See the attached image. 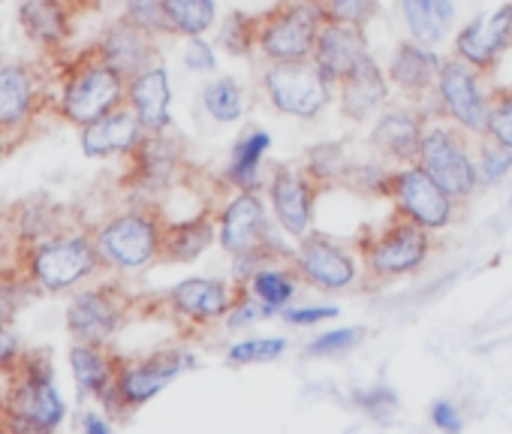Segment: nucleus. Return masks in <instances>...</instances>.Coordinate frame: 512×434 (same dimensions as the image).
I'll list each match as a JSON object with an SVG mask.
<instances>
[{
  "label": "nucleus",
  "mask_w": 512,
  "mask_h": 434,
  "mask_svg": "<svg viewBox=\"0 0 512 434\" xmlns=\"http://www.w3.org/2000/svg\"><path fill=\"white\" fill-rule=\"evenodd\" d=\"M127 97H130V109L136 112V118L142 121L148 133H160L169 127L172 91H169V76L163 67H148L145 73L133 76Z\"/></svg>",
  "instance_id": "5701e85b"
},
{
  "label": "nucleus",
  "mask_w": 512,
  "mask_h": 434,
  "mask_svg": "<svg viewBox=\"0 0 512 434\" xmlns=\"http://www.w3.org/2000/svg\"><path fill=\"white\" fill-rule=\"evenodd\" d=\"M13 314H16V299H13L10 290L0 287V326H7Z\"/></svg>",
  "instance_id": "49530a36"
},
{
  "label": "nucleus",
  "mask_w": 512,
  "mask_h": 434,
  "mask_svg": "<svg viewBox=\"0 0 512 434\" xmlns=\"http://www.w3.org/2000/svg\"><path fill=\"white\" fill-rule=\"evenodd\" d=\"M100 263V251L97 242H88L82 236H70V239H55L49 245H43L34 260V278L46 287V290H67L73 284H79L82 278H88Z\"/></svg>",
  "instance_id": "9b49d317"
},
{
  "label": "nucleus",
  "mask_w": 512,
  "mask_h": 434,
  "mask_svg": "<svg viewBox=\"0 0 512 434\" xmlns=\"http://www.w3.org/2000/svg\"><path fill=\"white\" fill-rule=\"evenodd\" d=\"M317 187H320V178L308 166L278 163L272 169V178H269L272 211L278 217V224L290 236H296V239H302L305 233H311Z\"/></svg>",
  "instance_id": "1a4fd4ad"
},
{
  "label": "nucleus",
  "mask_w": 512,
  "mask_h": 434,
  "mask_svg": "<svg viewBox=\"0 0 512 434\" xmlns=\"http://www.w3.org/2000/svg\"><path fill=\"white\" fill-rule=\"evenodd\" d=\"M124 4H127V19L136 22L139 28L151 34H172L163 0H124Z\"/></svg>",
  "instance_id": "58836bf2"
},
{
  "label": "nucleus",
  "mask_w": 512,
  "mask_h": 434,
  "mask_svg": "<svg viewBox=\"0 0 512 434\" xmlns=\"http://www.w3.org/2000/svg\"><path fill=\"white\" fill-rule=\"evenodd\" d=\"M437 100L446 118L470 136H485L488 130V100L479 88V70L464 58H443L437 76Z\"/></svg>",
  "instance_id": "0eeeda50"
},
{
  "label": "nucleus",
  "mask_w": 512,
  "mask_h": 434,
  "mask_svg": "<svg viewBox=\"0 0 512 434\" xmlns=\"http://www.w3.org/2000/svg\"><path fill=\"white\" fill-rule=\"evenodd\" d=\"M296 275L317 290H347L359 275V260L323 233H305L293 251Z\"/></svg>",
  "instance_id": "6e6552de"
},
{
  "label": "nucleus",
  "mask_w": 512,
  "mask_h": 434,
  "mask_svg": "<svg viewBox=\"0 0 512 434\" xmlns=\"http://www.w3.org/2000/svg\"><path fill=\"white\" fill-rule=\"evenodd\" d=\"M124 100V76L109 64L82 70L64 91V115L82 127L115 112Z\"/></svg>",
  "instance_id": "9d476101"
},
{
  "label": "nucleus",
  "mask_w": 512,
  "mask_h": 434,
  "mask_svg": "<svg viewBox=\"0 0 512 434\" xmlns=\"http://www.w3.org/2000/svg\"><path fill=\"white\" fill-rule=\"evenodd\" d=\"M362 338H365V329H362V326L335 329V332H326V335H320L317 341H311V344H308V353H311V356H338V353L353 350Z\"/></svg>",
  "instance_id": "a19ab883"
},
{
  "label": "nucleus",
  "mask_w": 512,
  "mask_h": 434,
  "mask_svg": "<svg viewBox=\"0 0 512 434\" xmlns=\"http://www.w3.org/2000/svg\"><path fill=\"white\" fill-rule=\"evenodd\" d=\"M422 115L413 109H386L374 130H371V145L380 157H386L395 166H410L419 157L422 145Z\"/></svg>",
  "instance_id": "a211bd4d"
},
{
  "label": "nucleus",
  "mask_w": 512,
  "mask_h": 434,
  "mask_svg": "<svg viewBox=\"0 0 512 434\" xmlns=\"http://www.w3.org/2000/svg\"><path fill=\"white\" fill-rule=\"evenodd\" d=\"M64 410L67 404L58 395L46 365H31L25 380L10 395V413L19 419V425H28V428L52 431L64 419Z\"/></svg>",
  "instance_id": "4468645a"
},
{
  "label": "nucleus",
  "mask_w": 512,
  "mask_h": 434,
  "mask_svg": "<svg viewBox=\"0 0 512 434\" xmlns=\"http://www.w3.org/2000/svg\"><path fill=\"white\" fill-rule=\"evenodd\" d=\"M22 25L37 43H58L67 31V13L61 0H25Z\"/></svg>",
  "instance_id": "c756f323"
},
{
  "label": "nucleus",
  "mask_w": 512,
  "mask_h": 434,
  "mask_svg": "<svg viewBox=\"0 0 512 434\" xmlns=\"http://www.w3.org/2000/svg\"><path fill=\"white\" fill-rule=\"evenodd\" d=\"M121 302L112 290H88L70 302L67 326L82 344H106L121 323Z\"/></svg>",
  "instance_id": "f3484780"
},
{
  "label": "nucleus",
  "mask_w": 512,
  "mask_h": 434,
  "mask_svg": "<svg viewBox=\"0 0 512 434\" xmlns=\"http://www.w3.org/2000/svg\"><path fill=\"white\" fill-rule=\"evenodd\" d=\"M440 67H443V58H437L431 46H422L416 40L401 43L389 64V82L410 100H422L437 91Z\"/></svg>",
  "instance_id": "6ab92c4d"
},
{
  "label": "nucleus",
  "mask_w": 512,
  "mask_h": 434,
  "mask_svg": "<svg viewBox=\"0 0 512 434\" xmlns=\"http://www.w3.org/2000/svg\"><path fill=\"white\" fill-rule=\"evenodd\" d=\"M31 97H34V85L25 70L19 67L0 70V127L19 124L28 115Z\"/></svg>",
  "instance_id": "7c9ffc66"
},
{
  "label": "nucleus",
  "mask_w": 512,
  "mask_h": 434,
  "mask_svg": "<svg viewBox=\"0 0 512 434\" xmlns=\"http://www.w3.org/2000/svg\"><path fill=\"white\" fill-rule=\"evenodd\" d=\"M217 236V221L211 214H199L190 217V221H175L163 227V245H160V257L172 260V263H193L196 257H202Z\"/></svg>",
  "instance_id": "393cba45"
},
{
  "label": "nucleus",
  "mask_w": 512,
  "mask_h": 434,
  "mask_svg": "<svg viewBox=\"0 0 512 434\" xmlns=\"http://www.w3.org/2000/svg\"><path fill=\"white\" fill-rule=\"evenodd\" d=\"M202 103H205V112L220 124L238 121L244 112V94L235 79H214L202 91Z\"/></svg>",
  "instance_id": "473e14b6"
},
{
  "label": "nucleus",
  "mask_w": 512,
  "mask_h": 434,
  "mask_svg": "<svg viewBox=\"0 0 512 434\" xmlns=\"http://www.w3.org/2000/svg\"><path fill=\"white\" fill-rule=\"evenodd\" d=\"M269 145H272V136L266 130H253L238 139L232 160L226 166V181L235 190H260V166H263Z\"/></svg>",
  "instance_id": "bb28decb"
},
{
  "label": "nucleus",
  "mask_w": 512,
  "mask_h": 434,
  "mask_svg": "<svg viewBox=\"0 0 512 434\" xmlns=\"http://www.w3.org/2000/svg\"><path fill=\"white\" fill-rule=\"evenodd\" d=\"M70 365H73V377L82 386V392L91 395H109L115 389V374H112V362L106 359V353L100 350V344H76L70 353Z\"/></svg>",
  "instance_id": "cd10ccee"
},
{
  "label": "nucleus",
  "mask_w": 512,
  "mask_h": 434,
  "mask_svg": "<svg viewBox=\"0 0 512 434\" xmlns=\"http://www.w3.org/2000/svg\"><path fill=\"white\" fill-rule=\"evenodd\" d=\"M512 169V148L500 145L497 139L485 136L476 154V172H479V184H497L509 175Z\"/></svg>",
  "instance_id": "72a5a7b5"
},
{
  "label": "nucleus",
  "mask_w": 512,
  "mask_h": 434,
  "mask_svg": "<svg viewBox=\"0 0 512 434\" xmlns=\"http://www.w3.org/2000/svg\"><path fill=\"white\" fill-rule=\"evenodd\" d=\"M287 341L284 338H247L229 347L226 359L229 365H256V362H275L284 356Z\"/></svg>",
  "instance_id": "f704fd0d"
},
{
  "label": "nucleus",
  "mask_w": 512,
  "mask_h": 434,
  "mask_svg": "<svg viewBox=\"0 0 512 434\" xmlns=\"http://www.w3.org/2000/svg\"><path fill=\"white\" fill-rule=\"evenodd\" d=\"M166 19L172 25V34L181 37H202L214 25V4L211 0H163Z\"/></svg>",
  "instance_id": "2f4dec72"
},
{
  "label": "nucleus",
  "mask_w": 512,
  "mask_h": 434,
  "mask_svg": "<svg viewBox=\"0 0 512 434\" xmlns=\"http://www.w3.org/2000/svg\"><path fill=\"white\" fill-rule=\"evenodd\" d=\"M401 13L410 37L422 46H440L455 25L452 0H401Z\"/></svg>",
  "instance_id": "a878e982"
},
{
  "label": "nucleus",
  "mask_w": 512,
  "mask_h": 434,
  "mask_svg": "<svg viewBox=\"0 0 512 434\" xmlns=\"http://www.w3.org/2000/svg\"><path fill=\"white\" fill-rule=\"evenodd\" d=\"M416 163L452 196V199H467L473 196V190L479 187V172H476V160L470 157L461 127H446V124H434L425 127L422 133V145H419V157Z\"/></svg>",
  "instance_id": "20e7f679"
},
{
  "label": "nucleus",
  "mask_w": 512,
  "mask_h": 434,
  "mask_svg": "<svg viewBox=\"0 0 512 434\" xmlns=\"http://www.w3.org/2000/svg\"><path fill=\"white\" fill-rule=\"evenodd\" d=\"M335 91L341 97V112L350 121H368L389 100V82L374 58H365L344 82L335 85Z\"/></svg>",
  "instance_id": "412c9836"
},
{
  "label": "nucleus",
  "mask_w": 512,
  "mask_h": 434,
  "mask_svg": "<svg viewBox=\"0 0 512 434\" xmlns=\"http://www.w3.org/2000/svg\"><path fill=\"white\" fill-rule=\"evenodd\" d=\"M320 7L326 10V19H338V22L365 28L377 16L380 0H320Z\"/></svg>",
  "instance_id": "e433bc0d"
},
{
  "label": "nucleus",
  "mask_w": 512,
  "mask_h": 434,
  "mask_svg": "<svg viewBox=\"0 0 512 434\" xmlns=\"http://www.w3.org/2000/svg\"><path fill=\"white\" fill-rule=\"evenodd\" d=\"M19 356V338L0 326V368H7Z\"/></svg>",
  "instance_id": "a18cd8bd"
},
{
  "label": "nucleus",
  "mask_w": 512,
  "mask_h": 434,
  "mask_svg": "<svg viewBox=\"0 0 512 434\" xmlns=\"http://www.w3.org/2000/svg\"><path fill=\"white\" fill-rule=\"evenodd\" d=\"M220 245L232 257L275 245L266 205L256 190H238L235 199L226 202V208L220 211Z\"/></svg>",
  "instance_id": "f8f14e48"
},
{
  "label": "nucleus",
  "mask_w": 512,
  "mask_h": 434,
  "mask_svg": "<svg viewBox=\"0 0 512 434\" xmlns=\"http://www.w3.org/2000/svg\"><path fill=\"white\" fill-rule=\"evenodd\" d=\"M256 31H260V19L232 13L220 28V46L229 55H247L256 46Z\"/></svg>",
  "instance_id": "c9c22d12"
},
{
  "label": "nucleus",
  "mask_w": 512,
  "mask_h": 434,
  "mask_svg": "<svg viewBox=\"0 0 512 434\" xmlns=\"http://www.w3.org/2000/svg\"><path fill=\"white\" fill-rule=\"evenodd\" d=\"M326 22L320 0H284L260 19L256 49L266 61H308L317 49V34Z\"/></svg>",
  "instance_id": "f257e3e1"
},
{
  "label": "nucleus",
  "mask_w": 512,
  "mask_h": 434,
  "mask_svg": "<svg viewBox=\"0 0 512 434\" xmlns=\"http://www.w3.org/2000/svg\"><path fill=\"white\" fill-rule=\"evenodd\" d=\"M160 245H163V227L145 211H127L97 233L100 260L124 272L142 269L151 260H157Z\"/></svg>",
  "instance_id": "423d86ee"
},
{
  "label": "nucleus",
  "mask_w": 512,
  "mask_h": 434,
  "mask_svg": "<svg viewBox=\"0 0 512 434\" xmlns=\"http://www.w3.org/2000/svg\"><path fill=\"white\" fill-rule=\"evenodd\" d=\"M151 31L139 28L136 22L124 19L118 22L106 37H103V64H109L112 70H118L124 79H133L139 73H145L151 67L154 58V43H151Z\"/></svg>",
  "instance_id": "4be33fe9"
},
{
  "label": "nucleus",
  "mask_w": 512,
  "mask_h": 434,
  "mask_svg": "<svg viewBox=\"0 0 512 434\" xmlns=\"http://www.w3.org/2000/svg\"><path fill=\"white\" fill-rule=\"evenodd\" d=\"M509 205H512V196H509Z\"/></svg>",
  "instance_id": "09e8293b"
},
{
  "label": "nucleus",
  "mask_w": 512,
  "mask_h": 434,
  "mask_svg": "<svg viewBox=\"0 0 512 434\" xmlns=\"http://www.w3.org/2000/svg\"><path fill=\"white\" fill-rule=\"evenodd\" d=\"M142 121L136 118L133 109H115L109 115H103L100 121L88 124L82 133V148L88 157H109V154H121L130 151L133 145H139L142 139Z\"/></svg>",
  "instance_id": "b1692460"
},
{
  "label": "nucleus",
  "mask_w": 512,
  "mask_h": 434,
  "mask_svg": "<svg viewBox=\"0 0 512 434\" xmlns=\"http://www.w3.org/2000/svg\"><path fill=\"white\" fill-rule=\"evenodd\" d=\"M299 281H302V278L296 275L293 263H290L287 269L269 263V266H263V269H256V272L244 281V287H247L256 299H263L269 308L278 311V308H284V305L293 299Z\"/></svg>",
  "instance_id": "c85d7f7f"
},
{
  "label": "nucleus",
  "mask_w": 512,
  "mask_h": 434,
  "mask_svg": "<svg viewBox=\"0 0 512 434\" xmlns=\"http://www.w3.org/2000/svg\"><path fill=\"white\" fill-rule=\"evenodd\" d=\"M85 431H91V434H106L109 425H106L103 419H97V416H85Z\"/></svg>",
  "instance_id": "de8ad7c7"
},
{
  "label": "nucleus",
  "mask_w": 512,
  "mask_h": 434,
  "mask_svg": "<svg viewBox=\"0 0 512 434\" xmlns=\"http://www.w3.org/2000/svg\"><path fill=\"white\" fill-rule=\"evenodd\" d=\"M263 85H266L272 106L293 118H317L329 106L332 91H335V85L314 64V58L269 61L263 73Z\"/></svg>",
  "instance_id": "f03ea898"
},
{
  "label": "nucleus",
  "mask_w": 512,
  "mask_h": 434,
  "mask_svg": "<svg viewBox=\"0 0 512 434\" xmlns=\"http://www.w3.org/2000/svg\"><path fill=\"white\" fill-rule=\"evenodd\" d=\"M235 296L238 293H232L217 278H187V281L172 287L169 302L190 323H214V320L229 314Z\"/></svg>",
  "instance_id": "aec40b11"
},
{
  "label": "nucleus",
  "mask_w": 512,
  "mask_h": 434,
  "mask_svg": "<svg viewBox=\"0 0 512 434\" xmlns=\"http://www.w3.org/2000/svg\"><path fill=\"white\" fill-rule=\"evenodd\" d=\"M428 233L431 230H425L422 224L398 214V221H392L380 236H374V239H368V245H362L368 278L377 284H386V281L416 272L428 260V251H431Z\"/></svg>",
  "instance_id": "7ed1b4c3"
},
{
  "label": "nucleus",
  "mask_w": 512,
  "mask_h": 434,
  "mask_svg": "<svg viewBox=\"0 0 512 434\" xmlns=\"http://www.w3.org/2000/svg\"><path fill=\"white\" fill-rule=\"evenodd\" d=\"M431 419H434V425L443 428V431H458V428H461V416H458V410H455L449 401H437V404L431 407Z\"/></svg>",
  "instance_id": "c03bdc74"
},
{
  "label": "nucleus",
  "mask_w": 512,
  "mask_h": 434,
  "mask_svg": "<svg viewBox=\"0 0 512 434\" xmlns=\"http://www.w3.org/2000/svg\"><path fill=\"white\" fill-rule=\"evenodd\" d=\"M512 46V4H503L488 19H476L455 37V55L479 73H491Z\"/></svg>",
  "instance_id": "2eb2a0df"
},
{
  "label": "nucleus",
  "mask_w": 512,
  "mask_h": 434,
  "mask_svg": "<svg viewBox=\"0 0 512 434\" xmlns=\"http://www.w3.org/2000/svg\"><path fill=\"white\" fill-rule=\"evenodd\" d=\"M190 365V356L166 350L157 356H148L136 365H127L118 371L115 377V395L121 404L127 407H139L145 401H151L157 392H163L184 368Z\"/></svg>",
  "instance_id": "dca6fc26"
},
{
  "label": "nucleus",
  "mask_w": 512,
  "mask_h": 434,
  "mask_svg": "<svg viewBox=\"0 0 512 434\" xmlns=\"http://www.w3.org/2000/svg\"><path fill=\"white\" fill-rule=\"evenodd\" d=\"M485 136L512 148V91H494L488 100V130Z\"/></svg>",
  "instance_id": "4c0bfd02"
},
{
  "label": "nucleus",
  "mask_w": 512,
  "mask_h": 434,
  "mask_svg": "<svg viewBox=\"0 0 512 434\" xmlns=\"http://www.w3.org/2000/svg\"><path fill=\"white\" fill-rule=\"evenodd\" d=\"M184 64L193 73H211L214 70V52H211V46L205 40H199V37H190L187 52H184Z\"/></svg>",
  "instance_id": "79ce46f5"
},
{
  "label": "nucleus",
  "mask_w": 512,
  "mask_h": 434,
  "mask_svg": "<svg viewBox=\"0 0 512 434\" xmlns=\"http://www.w3.org/2000/svg\"><path fill=\"white\" fill-rule=\"evenodd\" d=\"M353 401H356V407H359L362 413H368V416L377 419V422H389V419L395 416V410H398V395H395L389 386L359 389V392L353 395Z\"/></svg>",
  "instance_id": "ea45409f"
},
{
  "label": "nucleus",
  "mask_w": 512,
  "mask_h": 434,
  "mask_svg": "<svg viewBox=\"0 0 512 434\" xmlns=\"http://www.w3.org/2000/svg\"><path fill=\"white\" fill-rule=\"evenodd\" d=\"M368 55V40H365V28L338 22V19H326L320 34H317V49H314V64L323 70V76L338 85L344 82Z\"/></svg>",
  "instance_id": "ddd939ff"
},
{
  "label": "nucleus",
  "mask_w": 512,
  "mask_h": 434,
  "mask_svg": "<svg viewBox=\"0 0 512 434\" xmlns=\"http://www.w3.org/2000/svg\"><path fill=\"white\" fill-rule=\"evenodd\" d=\"M383 193L395 202V211L422 224L425 230H443L452 221V196L419 166H398L386 172Z\"/></svg>",
  "instance_id": "39448f33"
},
{
  "label": "nucleus",
  "mask_w": 512,
  "mask_h": 434,
  "mask_svg": "<svg viewBox=\"0 0 512 434\" xmlns=\"http://www.w3.org/2000/svg\"><path fill=\"white\" fill-rule=\"evenodd\" d=\"M338 317V308L335 305H320V308H287L284 311V320L290 326H314V323H323V320H332Z\"/></svg>",
  "instance_id": "37998d69"
}]
</instances>
